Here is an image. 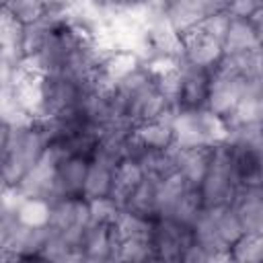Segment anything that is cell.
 Masks as SVG:
<instances>
[{
  "label": "cell",
  "instance_id": "obj_1",
  "mask_svg": "<svg viewBox=\"0 0 263 263\" xmlns=\"http://www.w3.org/2000/svg\"><path fill=\"white\" fill-rule=\"evenodd\" d=\"M0 6L21 25H29L47 12L45 0H2Z\"/></svg>",
  "mask_w": 263,
  "mask_h": 263
}]
</instances>
